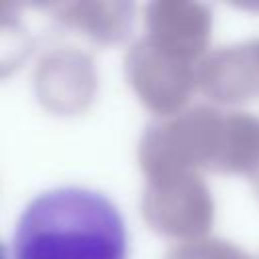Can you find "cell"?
<instances>
[{"label":"cell","instance_id":"6da1fadb","mask_svg":"<svg viewBox=\"0 0 259 259\" xmlns=\"http://www.w3.org/2000/svg\"><path fill=\"white\" fill-rule=\"evenodd\" d=\"M127 237L117 208L85 188L36 196L14 231V259H125Z\"/></svg>","mask_w":259,"mask_h":259},{"label":"cell","instance_id":"7a4b0ae2","mask_svg":"<svg viewBox=\"0 0 259 259\" xmlns=\"http://www.w3.org/2000/svg\"><path fill=\"white\" fill-rule=\"evenodd\" d=\"M225 136V113L208 105L180 111L150 125L138 146V162L148 180L217 172Z\"/></svg>","mask_w":259,"mask_h":259},{"label":"cell","instance_id":"3957f363","mask_svg":"<svg viewBox=\"0 0 259 259\" xmlns=\"http://www.w3.org/2000/svg\"><path fill=\"white\" fill-rule=\"evenodd\" d=\"M196 63L162 47L148 34L125 55V75L142 103L162 117L182 111L196 87Z\"/></svg>","mask_w":259,"mask_h":259},{"label":"cell","instance_id":"277c9868","mask_svg":"<svg viewBox=\"0 0 259 259\" xmlns=\"http://www.w3.org/2000/svg\"><path fill=\"white\" fill-rule=\"evenodd\" d=\"M142 212L156 233L188 243L210 231L214 202L200 174H176L148 180Z\"/></svg>","mask_w":259,"mask_h":259},{"label":"cell","instance_id":"5b68a950","mask_svg":"<svg viewBox=\"0 0 259 259\" xmlns=\"http://www.w3.org/2000/svg\"><path fill=\"white\" fill-rule=\"evenodd\" d=\"M196 87L223 105L245 103L259 95V57L253 42L206 53L196 67Z\"/></svg>","mask_w":259,"mask_h":259},{"label":"cell","instance_id":"8992f818","mask_svg":"<svg viewBox=\"0 0 259 259\" xmlns=\"http://www.w3.org/2000/svg\"><path fill=\"white\" fill-rule=\"evenodd\" d=\"M146 26L150 38L198 65L210 40L212 14L204 4L164 0L146 8Z\"/></svg>","mask_w":259,"mask_h":259},{"label":"cell","instance_id":"52a82bcc","mask_svg":"<svg viewBox=\"0 0 259 259\" xmlns=\"http://www.w3.org/2000/svg\"><path fill=\"white\" fill-rule=\"evenodd\" d=\"M95 77L91 61L75 51H55L40 63L36 91L40 101L59 113L83 109L91 99Z\"/></svg>","mask_w":259,"mask_h":259},{"label":"cell","instance_id":"ba28073f","mask_svg":"<svg viewBox=\"0 0 259 259\" xmlns=\"http://www.w3.org/2000/svg\"><path fill=\"white\" fill-rule=\"evenodd\" d=\"M55 12L67 26L83 30L97 42H119L132 26L134 6L127 2H73L55 6Z\"/></svg>","mask_w":259,"mask_h":259},{"label":"cell","instance_id":"9c48e42d","mask_svg":"<svg viewBox=\"0 0 259 259\" xmlns=\"http://www.w3.org/2000/svg\"><path fill=\"white\" fill-rule=\"evenodd\" d=\"M259 168V117L233 111L225 113L223 152L217 172L247 174L249 178Z\"/></svg>","mask_w":259,"mask_h":259},{"label":"cell","instance_id":"30bf717a","mask_svg":"<svg viewBox=\"0 0 259 259\" xmlns=\"http://www.w3.org/2000/svg\"><path fill=\"white\" fill-rule=\"evenodd\" d=\"M166 259H251L243 249L221 239H198L174 247Z\"/></svg>","mask_w":259,"mask_h":259},{"label":"cell","instance_id":"8fae6325","mask_svg":"<svg viewBox=\"0 0 259 259\" xmlns=\"http://www.w3.org/2000/svg\"><path fill=\"white\" fill-rule=\"evenodd\" d=\"M28 53V38L18 28L16 18L0 22V77L10 73Z\"/></svg>","mask_w":259,"mask_h":259},{"label":"cell","instance_id":"7c38bea8","mask_svg":"<svg viewBox=\"0 0 259 259\" xmlns=\"http://www.w3.org/2000/svg\"><path fill=\"white\" fill-rule=\"evenodd\" d=\"M14 6L12 4H4V2H0V22H4V20H8V18H16L14 16Z\"/></svg>","mask_w":259,"mask_h":259},{"label":"cell","instance_id":"4fadbf2b","mask_svg":"<svg viewBox=\"0 0 259 259\" xmlns=\"http://www.w3.org/2000/svg\"><path fill=\"white\" fill-rule=\"evenodd\" d=\"M251 184H253V188H255V192H257V196H259V168H257L255 174L251 176Z\"/></svg>","mask_w":259,"mask_h":259},{"label":"cell","instance_id":"5bb4252c","mask_svg":"<svg viewBox=\"0 0 259 259\" xmlns=\"http://www.w3.org/2000/svg\"><path fill=\"white\" fill-rule=\"evenodd\" d=\"M253 45H255V51H257V57H259V40H253Z\"/></svg>","mask_w":259,"mask_h":259},{"label":"cell","instance_id":"9a60e30c","mask_svg":"<svg viewBox=\"0 0 259 259\" xmlns=\"http://www.w3.org/2000/svg\"><path fill=\"white\" fill-rule=\"evenodd\" d=\"M0 259H6V257H4V249H2V245H0Z\"/></svg>","mask_w":259,"mask_h":259}]
</instances>
